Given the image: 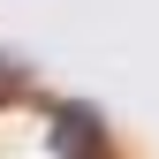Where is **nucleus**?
Segmentation results:
<instances>
[{
	"label": "nucleus",
	"mask_w": 159,
	"mask_h": 159,
	"mask_svg": "<svg viewBox=\"0 0 159 159\" xmlns=\"http://www.w3.org/2000/svg\"><path fill=\"white\" fill-rule=\"evenodd\" d=\"M61 152H84V159L98 152V114H84V106L61 114Z\"/></svg>",
	"instance_id": "obj_1"
},
{
	"label": "nucleus",
	"mask_w": 159,
	"mask_h": 159,
	"mask_svg": "<svg viewBox=\"0 0 159 159\" xmlns=\"http://www.w3.org/2000/svg\"><path fill=\"white\" fill-rule=\"evenodd\" d=\"M8 91H15V76H0V98H8Z\"/></svg>",
	"instance_id": "obj_2"
}]
</instances>
